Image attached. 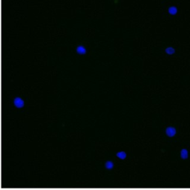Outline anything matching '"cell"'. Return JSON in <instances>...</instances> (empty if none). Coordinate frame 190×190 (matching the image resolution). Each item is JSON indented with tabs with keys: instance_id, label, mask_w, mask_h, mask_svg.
Returning a JSON list of instances; mask_svg holds the SVG:
<instances>
[{
	"instance_id": "obj_1",
	"label": "cell",
	"mask_w": 190,
	"mask_h": 190,
	"mask_svg": "<svg viewBox=\"0 0 190 190\" xmlns=\"http://www.w3.org/2000/svg\"><path fill=\"white\" fill-rule=\"evenodd\" d=\"M166 134L169 136V137H173L176 134V129L173 127H168L166 130Z\"/></svg>"
},
{
	"instance_id": "obj_2",
	"label": "cell",
	"mask_w": 190,
	"mask_h": 190,
	"mask_svg": "<svg viewBox=\"0 0 190 190\" xmlns=\"http://www.w3.org/2000/svg\"><path fill=\"white\" fill-rule=\"evenodd\" d=\"M14 105H15L16 107L21 108L23 106L24 102L23 100L21 98H19V97H16V98L14 99Z\"/></svg>"
},
{
	"instance_id": "obj_3",
	"label": "cell",
	"mask_w": 190,
	"mask_h": 190,
	"mask_svg": "<svg viewBox=\"0 0 190 190\" xmlns=\"http://www.w3.org/2000/svg\"><path fill=\"white\" fill-rule=\"evenodd\" d=\"M181 157H182L183 159H185V158H186V157H188V151H187L186 149H183L182 151H181Z\"/></svg>"
},
{
	"instance_id": "obj_4",
	"label": "cell",
	"mask_w": 190,
	"mask_h": 190,
	"mask_svg": "<svg viewBox=\"0 0 190 190\" xmlns=\"http://www.w3.org/2000/svg\"><path fill=\"white\" fill-rule=\"evenodd\" d=\"M117 157L121 158V159H124V158H126V154L124 152V151H120V152L117 153Z\"/></svg>"
},
{
	"instance_id": "obj_5",
	"label": "cell",
	"mask_w": 190,
	"mask_h": 190,
	"mask_svg": "<svg viewBox=\"0 0 190 190\" xmlns=\"http://www.w3.org/2000/svg\"><path fill=\"white\" fill-rule=\"evenodd\" d=\"M77 52L79 54H83L86 53V49H85L84 48H83V47H82V46L78 47Z\"/></svg>"
},
{
	"instance_id": "obj_6",
	"label": "cell",
	"mask_w": 190,
	"mask_h": 190,
	"mask_svg": "<svg viewBox=\"0 0 190 190\" xmlns=\"http://www.w3.org/2000/svg\"><path fill=\"white\" fill-rule=\"evenodd\" d=\"M113 166H114V164H113L112 162H111V161H108V162L106 164V167L107 169H112Z\"/></svg>"
},
{
	"instance_id": "obj_7",
	"label": "cell",
	"mask_w": 190,
	"mask_h": 190,
	"mask_svg": "<svg viewBox=\"0 0 190 190\" xmlns=\"http://www.w3.org/2000/svg\"><path fill=\"white\" fill-rule=\"evenodd\" d=\"M166 51H167V53L169 54H172L173 52H174V50H173V49H168L166 50Z\"/></svg>"
}]
</instances>
